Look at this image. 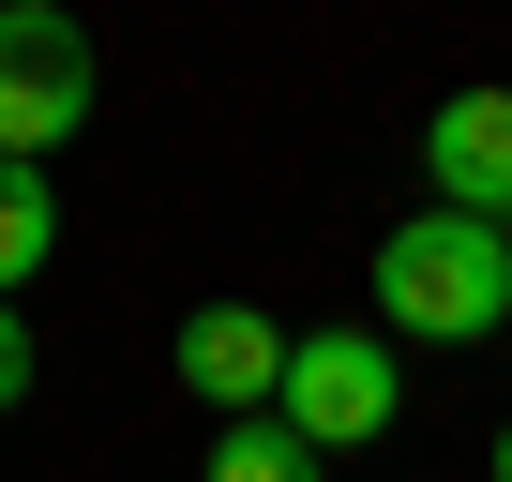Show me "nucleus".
I'll use <instances>...</instances> for the list:
<instances>
[{
	"label": "nucleus",
	"mask_w": 512,
	"mask_h": 482,
	"mask_svg": "<svg viewBox=\"0 0 512 482\" xmlns=\"http://www.w3.org/2000/svg\"><path fill=\"white\" fill-rule=\"evenodd\" d=\"M512 317V226H467V211H407L377 241V332L407 347H482Z\"/></svg>",
	"instance_id": "1"
},
{
	"label": "nucleus",
	"mask_w": 512,
	"mask_h": 482,
	"mask_svg": "<svg viewBox=\"0 0 512 482\" xmlns=\"http://www.w3.org/2000/svg\"><path fill=\"white\" fill-rule=\"evenodd\" d=\"M91 31L61 0H0V166H46L76 121H91Z\"/></svg>",
	"instance_id": "2"
},
{
	"label": "nucleus",
	"mask_w": 512,
	"mask_h": 482,
	"mask_svg": "<svg viewBox=\"0 0 512 482\" xmlns=\"http://www.w3.org/2000/svg\"><path fill=\"white\" fill-rule=\"evenodd\" d=\"M392 407H407V362L377 347V332H302L287 347V392H272V422L332 467V452H377L392 437Z\"/></svg>",
	"instance_id": "3"
},
{
	"label": "nucleus",
	"mask_w": 512,
	"mask_h": 482,
	"mask_svg": "<svg viewBox=\"0 0 512 482\" xmlns=\"http://www.w3.org/2000/svg\"><path fill=\"white\" fill-rule=\"evenodd\" d=\"M287 347H302V332H272L256 302H196L166 362H181V392H196L211 422H272V392H287Z\"/></svg>",
	"instance_id": "4"
},
{
	"label": "nucleus",
	"mask_w": 512,
	"mask_h": 482,
	"mask_svg": "<svg viewBox=\"0 0 512 482\" xmlns=\"http://www.w3.org/2000/svg\"><path fill=\"white\" fill-rule=\"evenodd\" d=\"M422 181H437V211L512 226V91H452L422 121Z\"/></svg>",
	"instance_id": "5"
},
{
	"label": "nucleus",
	"mask_w": 512,
	"mask_h": 482,
	"mask_svg": "<svg viewBox=\"0 0 512 482\" xmlns=\"http://www.w3.org/2000/svg\"><path fill=\"white\" fill-rule=\"evenodd\" d=\"M46 257H61V196H46V166H0V302H16Z\"/></svg>",
	"instance_id": "6"
},
{
	"label": "nucleus",
	"mask_w": 512,
	"mask_h": 482,
	"mask_svg": "<svg viewBox=\"0 0 512 482\" xmlns=\"http://www.w3.org/2000/svg\"><path fill=\"white\" fill-rule=\"evenodd\" d=\"M196 482H332V467H317V452H302V437H287V422H226V437H211V467H196Z\"/></svg>",
	"instance_id": "7"
},
{
	"label": "nucleus",
	"mask_w": 512,
	"mask_h": 482,
	"mask_svg": "<svg viewBox=\"0 0 512 482\" xmlns=\"http://www.w3.org/2000/svg\"><path fill=\"white\" fill-rule=\"evenodd\" d=\"M0 407H31V317L0 302Z\"/></svg>",
	"instance_id": "8"
},
{
	"label": "nucleus",
	"mask_w": 512,
	"mask_h": 482,
	"mask_svg": "<svg viewBox=\"0 0 512 482\" xmlns=\"http://www.w3.org/2000/svg\"><path fill=\"white\" fill-rule=\"evenodd\" d=\"M497 482H512V422H497Z\"/></svg>",
	"instance_id": "9"
}]
</instances>
